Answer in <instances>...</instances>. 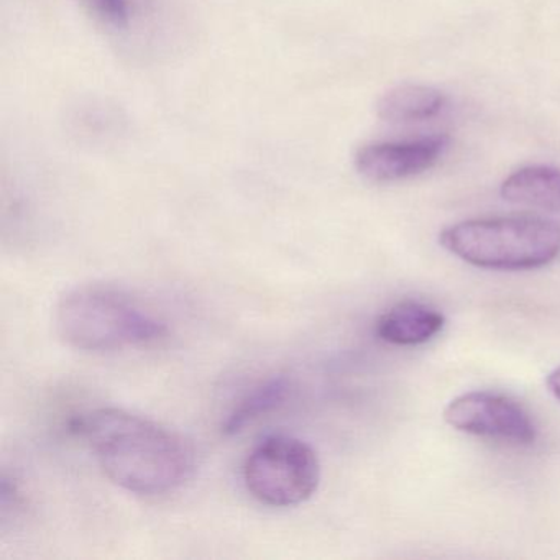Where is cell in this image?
<instances>
[{"label": "cell", "instance_id": "cell-1", "mask_svg": "<svg viewBox=\"0 0 560 560\" xmlns=\"http://www.w3.org/2000/svg\"><path fill=\"white\" fill-rule=\"evenodd\" d=\"M117 487L156 497L182 487L195 471V451L178 432L119 408H101L71 421Z\"/></svg>", "mask_w": 560, "mask_h": 560}, {"label": "cell", "instance_id": "cell-2", "mask_svg": "<svg viewBox=\"0 0 560 560\" xmlns=\"http://www.w3.org/2000/svg\"><path fill=\"white\" fill-rule=\"evenodd\" d=\"M55 327L71 349L109 353L155 346L168 327L147 313L124 291L106 284H84L68 291L55 311Z\"/></svg>", "mask_w": 560, "mask_h": 560}, {"label": "cell", "instance_id": "cell-3", "mask_svg": "<svg viewBox=\"0 0 560 560\" xmlns=\"http://www.w3.org/2000/svg\"><path fill=\"white\" fill-rule=\"evenodd\" d=\"M439 242L448 254L485 270H536L560 257V225L527 215L474 219L444 229Z\"/></svg>", "mask_w": 560, "mask_h": 560}, {"label": "cell", "instance_id": "cell-4", "mask_svg": "<svg viewBox=\"0 0 560 560\" xmlns=\"http://www.w3.org/2000/svg\"><path fill=\"white\" fill-rule=\"evenodd\" d=\"M248 493L273 508L298 506L310 500L320 483L316 451L293 435H270L255 445L244 465Z\"/></svg>", "mask_w": 560, "mask_h": 560}, {"label": "cell", "instance_id": "cell-5", "mask_svg": "<svg viewBox=\"0 0 560 560\" xmlns=\"http://www.w3.org/2000/svg\"><path fill=\"white\" fill-rule=\"evenodd\" d=\"M451 428L477 438L511 445H533L537 428L529 412L510 396L494 392H470L452 399L444 409Z\"/></svg>", "mask_w": 560, "mask_h": 560}, {"label": "cell", "instance_id": "cell-6", "mask_svg": "<svg viewBox=\"0 0 560 560\" xmlns=\"http://www.w3.org/2000/svg\"><path fill=\"white\" fill-rule=\"evenodd\" d=\"M448 149L445 136L428 137L412 142L366 143L357 150L355 170L373 183H393L411 178L431 170Z\"/></svg>", "mask_w": 560, "mask_h": 560}, {"label": "cell", "instance_id": "cell-7", "mask_svg": "<svg viewBox=\"0 0 560 560\" xmlns=\"http://www.w3.org/2000/svg\"><path fill=\"white\" fill-rule=\"evenodd\" d=\"M445 317L441 311L418 301H401L376 320V336L396 347L428 343L442 332Z\"/></svg>", "mask_w": 560, "mask_h": 560}, {"label": "cell", "instance_id": "cell-8", "mask_svg": "<svg viewBox=\"0 0 560 560\" xmlns=\"http://www.w3.org/2000/svg\"><path fill=\"white\" fill-rule=\"evenodd\" d=\"M500 192L511 205L560 212V172L550 166H526L508 176Z\"/></svg>", "mask_w": 560, "mask_h": 560}, {"label": "cell", "instance_id": "cell-9", "mask_svg": "<svg viewBox=\"0 0 560 560\" xmlns=\"http://www.w3.org/2000/svg\"><path fill=\"white\" fill-rule=\"evenodd\" d=\"M444 104V94L434 88L401 84L383 94L376 114L389 124L419 122L438 116Z\"/></svg>", "mask_w": 560, "mask_h": 560}, {"label": "cell", "instance_id": "cell-10", "mask_svg": "<svg viewBox=\"0 0 560 560\" xmlns=\"http://www.w3.org/2000/svg\"><path fill=\"white\" fill-rule=\"evenodd\" d=\"M291 382L284 376L267 380V382L252 389L250 393L235 405L231 415L222 424V432L228 435L238 434L248 424L260 419L261 416L270 415L287 402L290 398Z\"/></svg>", "mask_w": 560, "mask_h": 560}, {"label": "cell", "instance_id": "cell-11", "mask_svg": "<svg viewBox=\"0 0 560 560\" xmlns=\"http://www.w3.org/2000/svg\"><path fill=\"white\" fill-rule=\"evenodd\" d=\"M80 4L97 24L114 32L129 31L139 12V0H80Z\"/></svg>", "mask_w": 560, "mask_h": 560}, {"label": "cell", "instance_id": "cell-12", "mask_svg": "<svg viewBox=\"0 0 560 560\" xmlns=\"http://www.w3.org/2000/svg\"><path fill=\"white\" fill-rule=\"evenodd\" d=\"M547 388H549L550 395L560 402V366L547 375L546 380Z\"/></svg>", "mask_w": 560, "mask_h": 560}]
</instances>
